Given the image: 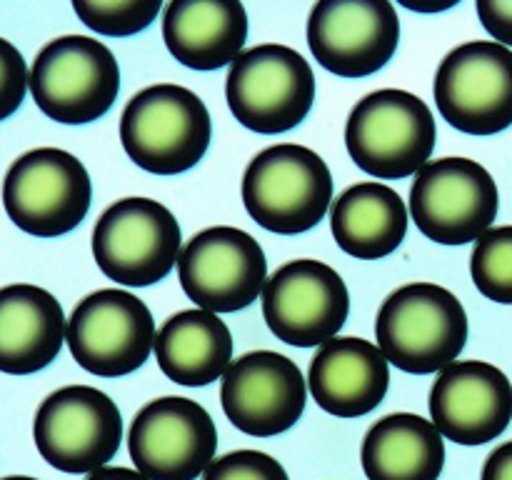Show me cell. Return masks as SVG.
<instances>
[{
  "label": "cell",
  "instance_id": "obj_1",
  "mask_svg": "<svg viewBox=\"0 0 512 480\" xmlns=\"http://www.w3.org/2000/svg\"><path fill=\"white\" fill-rule=\"evenodd\" d=\"M378 348L413 375L445 370L468 343V315L448 288L410 283L388 295L375 320Z\"/></svg>",
  "mask_w": 512,
  "mask_h": 480
},
{
  "label": "cell",
  "instance_id": "obj_2",
  "mask_svg": "<svg viewBox=\"0 0 512 480\" xmlns=\"http://www.w3.org/2000/svg\"><path fill=\"white\" fill-rule=\"evenodd\" d=\"M210 138L208 108L183 85L160 83L140 90L120 118V140L128 158L155 175H178L195 168Z\"/></svg>",
  "mask_w": 512,
  "mask_h": 480
},
{
  "label": "cell",
  "instance_id": "obj_3",
  "mask_svg": "<svg viewBox=\"0 0 512 480\" xmlns=\"http://www.w3.org/2000/svg\"><path fill=\"white\" fill-rule=\"evenodd\" d=\"M435 138L433 110L418 95L398 88L365 95L345 125L350 158L378 180L418 175L433 155Z\"/></svg>",
  "mask_w": 512,
  "mask_h": 480
},
{
  "label": "cell",
  "instance_id": "obj_4",
  "mask_svg": "<svg viewBox=\"0 0 512 480\" xmlns=\"http://www.w3.org/2000/svg\"><path fill=\"white\" fill-rule=\"evenodd\" d=\"M243 203L250 218L270 233H305L333 203V175L315 150L295 143L273 145L245 168Z\"/></svg>",
  "mask_w": 512,
  "mask_h": 480
},
{
  "label": "cell",
  "instance_id": "obj_5",
  "mask_svg": "<svg viewBox=\"0 0 512 480\" xmlns=\"http://www.w3.org/2000/svg\"><path fill=\"white\" fill-rule=\"evenodd\" d=\"M30 93L50 120L65 125L93 123L118 100V60L100 40L63 35L35 55Z\"/></svg>",
  "mask_w": 512,
  "mask_h": 480
},
{
  "label": "cell",
  "instance_id": "obj_6",
  "mask_svg": "<svg viewBox=\"0 0 512 480\" xmlns=\"http://www.w3.org/2000/svg\"><path fill=\"white\" fill-rule=\"evenodd\" d=\"M225 98L240 125L260 135H278L308 118L315 73L298 50L265 43L245 50L230 65Z\"/></svg>",
  "mask_w": 512,
  "mask_h": 480
},
{
  "label": "cell",
  "instance_id": "obj_7",
  "mask_svg": "<svg viewBox=\"0 0 512 480\" xmlns=\"http://www.w3.org/2000/svg\"><path fill=\"white\" fill-rule=\"evenodd\" d=\"M93 200L85 165L60 148L20 155L3 180L8 218L35 238H58L83 223Z\"/></svg>",
  "mask_w": 512,
  "mask_h": 480
},
{
  "label": "cell",
  "instance_id": "obj_8",
  "mask_svg": "<svg viewBox=\"0 0 512 480\" xmlns=\"http://www.w3.org/2000/svg\"><path fill=\"white\" fill-rule=\"evenodd\" d=\"M500 193L493 175L470 158H440L425 165L410 188V215L428 240L440 245L478 243L498 218Z\"/></svg>",
  "mask_w": 512,
  "mask_h": 480
},
{
  "label": "cell",
  "instance_id": "obj_9",
  "mask_svg": "<svg viewBox=\"0 0 512 480\" xmlns=\"http://www.w3.org/2000/svg\"><path fill=\"white\" fill-rule=\"evenodd\" d=\"M35 448L63 473H95L120 450L123 418L103 390L65 385L40 403L33 420Z\"/></svg>",
  "mask_w": 512,
  "mask_h": 480
},
{
  "label": "cell",
  "instance_id": "obj_10",
  "mask_svg": "<svg viewBox=\"0 0 512 480\" xmlns=\"http://www.w3.org/2000/svg\"><path fill=\"white\" fill-rule=\"evenodd\" d=\"M183 233L175 215L150 198L110 205L93 230V255L110 280L145 288L163 280L180 260Z\"/></svg>",
  "mask_w": 512,
  "mask_h": 480
},
{
  "label": "cell",
  "instance_id": "obj_11",
  "mask_svg": "<svg viewBox=\"0 0 512 480\" xmlns=\"http://www.w3.org/2000/svg\"><path fill=\"white\" fill-rule=\"evenodd\" d=\"M433 93L460 133H503L512 125V50L495 40L458 45L440 63Z\"/></svg>",
  "mask_w": 512,
  "mask_h": 480
},
{
  "label": "cell",
  "instance_id": "obj_12",
  "mask_svg": "<svg viewBox=\"0 0 512 480\" xmlns=\"http://www.w3.org/2000/svg\"><path fill=\"white\" fill-rule=\"evenodd\" d=\"M65 343L78 365L98 378H120L148 360L155 348V320L133 293L105 288L75 305Z\"/></svg>",
  "mask_w": 512,
  "mask_h": 480
},
{
  "label": "cell",
  "instance_id": "obj_13",
  "mask_svg": "<svg viewBox=\"0 0 512 480\" xmlns=\"http://www.w3.org/2000/svg\"><path fill=\"white\" fill-rule=\"evenodd\" d=\"M185 295L208 313H235L258 300L268 283V260L258 240L233 225L193 235L178 260Z\"/></svg>",
  "mask_w": 512,
  "mask_h": 480
},
{
  "label": "cell",
  "instance_id": "obj_14",
  "mask_svg": "<svg viewBox=\"0 0 512 480\" xmlns=\"http://www.w3.org/2000/svg\"><path fill=\"white\" fill-rule=\"evenodd\" d=\"M398 10L388 0H318L308 18V45L338 78H368L393 60Z\"/></svg>",
  "mask_w": 512,
  "mask_h": 480
},
{
  "label": "cell",
  "instance_id": "obj_15",
  "mask_svg": "<svg viewBox=\"0 0 512 480\" xmlns=\"http://www.w3.org/2000/svg\"><path fill=\"white\" fill-rule=\"evenodd\" d=\"M350 313L348 285L320 260H290L263 290V318L270 333L295 348H315L338 338Z\"/></svg>",
  "mask_w": 512,
  "mask_h": 480
},
{
  "label": "cell",
  "instance_id": "obj_16",
  "mask_svg": "<svg viewBox=\"0 0 512 480\" xmlns=\"http://www.w3.org/2000/svg\"><path fill=\"white\" fill-rule=\"evenodd\" d=\"M128 450L148 480H195L215 460L218 430L203 405L168 395L138 410Z\"/></svg>",
  "mask_w": 512,
  "mask_h": 480
},
{
  "label": "cell",
  "instance_id": "obj_17",
  "mask_svg": "<svg viewBox=\"0 0 512 480\" xmlns=\"http://www.w3.org/2000/svg\"><path fill=\"white\" fill-rule=\"evenodd\" d=\"M220 400L235 428L253 438H273L300 420L308 385L298 363L273 350H255L225 370Z\"/></svg>",
  "mask_w": 512,
  "mask_h": 480
},
{
  "label": "cell",
  "instance_id": "obj_18",
  "mask_svg": "<svg viewBox=\"0 0 512 480\" xmlns=\"http://www.w3.org/2000/svg\"><path fill=\"white\" fill-rule=\"evenodd\" d=\"M430 418L440 435L458 445H483L512 420V383L483 360H458L440 370L430 390Z\"/></svg>",
  "mask_w": 512,
  "mask_h": 480
},
{
  "label": "cell",
  "instance_id": "obj_19",
  "mask_svg": "<svg viewBox=\"0 0 512 480\" xmlns=\"http://www.w3.org/2000/svg\"><path fill=\"white\" fill-rule=\"evenodd\" d=\"M390 385L388 358L363 338H333L310 363L308 388L315 403L338 418H360L383 403Z\"/></svg>",
  "mask_w": 512,
  "mask_h": 480
},
{
  "label": "cell",
  "instance_id": "obj_20",
  "mask_svg": "<svg viewBox=\"0 0 512 480\" xmlns=\"http://www.w3.org/2000/svg\"><path fill=\"white\" fill-rule=\"evenodd\" d=\"M63 305L28 283L0 288V373L30 375L48 368L65 343Z\"/></svg>",
  "mask_w": 512,
  "mask_h": 480
},
{
  "label": "cell",
  "instance_id": "obj_21",
  "mask_svg": "<svg viewBox=\"0 0 512 480\" xmlns=\"http://www.w3.org/2000/svg\"><path fill=\"white\" fill-rule=\"evenodd\" d=\"M163 40L185 68L218 70L243 55L248 13L240 0H173L163 13Z\"/></svg>",
  "mask_w": 512,
  "mask_h": 480
},
{
  "label": "cell",
  "instance_id": "obj_22",
  "mask_svg": "<svg viewBox=\"0 0 512 480\" xmlns=\"http://www.w3.org/2000/svg\"><path fill=\"white\" fill-rule=\"evenodd\" d=\"M155 358L165 378L188 388L210 385L233 363L230 328L208 310H180L155 335Z\"/></svg>",
  "mask_w": 512,
  "mask_h": 480
},
{
  "label": "cell",
  "instance_id": "obj_23",
  "mask_svg": "<svg viewBox=\"0 0 512 480\" xmlns=\"http://www.w3.org/2000/svg\"><path fill=\"white\" fill-rule=\"evenodd\" d=\"M330 228L335 243L353 258H388L408 233V208L398 190L368 180L348 188L335 200Z\"/></svg>",
  "mask_w": 512,
  "mask_h": 480
},
{
  "label": "cell",
  "instance_id": "obj_24",
  "mask_svg": "<svg viewBox=\"0 0 512 480\" xmlns=\"http://www.w3.org/2000/svg\"><path fill=\"white\" fill-rule=\"evenodd\" d=\"M360 460L368 480H438L445 468V440L433 420L393 413L368 430Z\"/></svg>",
  "mask_w": 512,
  "mask_h": 480
},
{
  "label": "cell",
  "instance_id": "obj_25",
  "mask_svg": "<svg viewBox=\"0 0 512 480\" xmlns=\"http://www.w3.org/2000/svg\"><path fill=\"white\" fill-rule=\"evenodd\" d=\"M470 275L485 298L512 305V225L490 228L475 243Z\"/></svg>",
  "mask_w": 512,
  "mask_h": 480
},
{
  "label": "cell",
  "instance_id": "obj_26",
  "mask_svg": "<svg viewBox=\"0 0 512 480\" xmlns=\"http://www.w3.org/2000/svg\"><path fill=\"white\" fill-rule=\"evenodd\" d=\"M160 0H73V10L90 30L108 38L143 33L158 18Z\"/></svg>",
  "mask_w": 512,
  "mask_h": 480
},
{
  "label": "cell",
  "instance_id": "obj_27",
  "mask_svg": "<svg viewBox=\"0 0 512 480\" xmlns=\"http://www.w3.org/2000/svg\"><path fill=\"white\" fill-rule=\"evenodd\" d=\"M203 480H290L283 465L260 450H235L213 460Z\"/></svg>",
  "mask_w": 512,
  "mask_h": 480
},
{
  "label": "cell",
  "instance_id": "obj_28",
  "mask_svg": "<svg viewBox=\"0 0 512 480\" xmlns=\"http://www.w3.org/2000/svg\"><path fill=\"white\" fill-rule=\"evenodd\" d=\"M30 88L28 65L13 43L0 38V120H8L23 105Z\"/></svg>",
  "mask_w": 512,
  "mask_h": 480
},
{
  "label": "cell",
  "instance_id": "obj_29",
  "mask_svg": "<svg viewBox=\"0 0 512 480\" xmlns=\"http://www.w3.org/2000/svg\"><path fill=\"white\" fill-rule=\"evenodd\" d=\"M478 18L495 43L512 48V0H478Z\"/></svg>",
  "mask_w": 512,
  "mask_h": 480
},
{
  "label": "cell",
  "instance_id": "obj_30",
  "mask_svg": "<svg viewBox=\"0 0 512 480\" xmlns=\"http://www.w3.org/2000/svg\"><path fill=\"white\" fill-rule=\"evenodd\" d=\"M480 480H512V440L488 455Z\"/></svg>",
  "mask_w": 512,
  "mask_h": 480
},
{
  "label": "cell",
  "instance_id": "obj_31",
  "mask_svg": "<svg viewBox=\"0 0 512 480\" xmlns=\"http://www.w3.org/2000/svg\"><path fill=\"white\" fill-rule=\"evenodd\" d=\"M85 480H148L143 473L138 470H130V468H100L95 473H90Z\"/></svg>",
  "mask_w": 512,
  "mask_h": 480
},
{
  "label": "cell",
  "instance_id": "obj_32",
  "mask_svg": "<svg viewBox=\"0 0 512 480\" xmlns=\"http://www.w3.org/2000/svg\"><path fill=\"white\" fill-rule=\"evenodd\" d=\"M400 5H405V8L410 10H418V13H438V10L453 8L455 0H448V3H435V5H420V3H413V0H400Z\"/></svg>",
  "mask_w": 512,
  "mask_h": 480
},
{
  "label": "cell",
  "instance_id": "obj_33",
  "mask_svg": "<svg viewBox=\"0 0 512 480\" xmlns=\"http://www.w3.org/2000/svg\"><path fill=\"white\" fill-rule=\"evenodd\" d=\"M3 480H38V478H28V475H10V478H3Z\"/></svg>",
  "mask_w": 512,
  "mask_h": 480
}]
</instances>
